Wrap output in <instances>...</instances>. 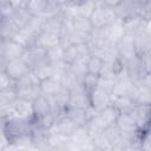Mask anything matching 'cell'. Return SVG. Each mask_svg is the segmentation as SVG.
Masks as SVG:
<instances>
[{
	"instance_id": "1",
	"label": "cell",
	"mask_w": 151,
	"mask_h": 151,
	"mask_svg": "<svg viewBox=\"0 0 151 151\" xmlns=\"http://www.w3.org/2000/svg\"><path fill=\"white\" fill-rule=\"evenodd\" d=\"M34 130V122L19 118L2 119V133L9 145L25 147L31 145V134Z\"/></svg>"
},
{
	"instance_id": "2",
	"label": "cell",
	"mask_w": 151,
	"mask_h": 151,
	"mask_svg": "<svg viewBox=\"0 0 151 151\" xmlns=\"http://www.w3.org/2000/svg\"><path fill=\"white\" fill-rule=\"evenodd\" d=\"M117 19L114 9L106 6L104 1H97V6L90 17L91 24L96 29H103Z\"/></svg>"
},
{
	"instance_id": "3",
	"label": "cell",
	"mask_w": 151,
	"mask_h": 151,
	"mask_svg": "<svg viewBox=\"0 0 151 151\" xmlns=\"http://www.w3.org/2000/svg\"><path fill=\"white\" fill-rule=\"evenodd\" d=\"M144 0H124L119 1L114 8V13L117 18L122 21L129 20L131 18L140 17L142 7Z\"/></svg>"
},
{
	"instance_id": "4",
	"label": "cell",
	"mask_w": 151,
	"mask_h": 151,
	"mask_svg": "<svg viewBox=\"0 0 151 151\" xmlns=\"http://www.w3.org/2000/svg\"><path fill=\"white\" fill-rule=\"evenodd\" d=\"M21 58L32 71H34V70L48 64L47 51H45V50H42L40 47H37V46L26 48Z\"/></svg>"
},
{
	"instance_id": "5",
	"label": "cell",
	"mask_w": 151,
	"mask_h": 151,
	"mask_svg": "<svg viewBox=\"0 0 151 151\" xmlns=\"http://www.w3.org/2000/svg\"><path fill=\"white\" fill-rule=\"evenodd\" d=\"M25 48L14 40H1L0 44V57H1V67L9 60L19 59L22 57Z\"/></svg>"
},
{
	"instance_id": "6",
	"label": "cell",
	"mask_w": 151,
	"mask_h": 151,
	"mask_svg": "<svg viewBox=\"0 0 151 151\" xmlns=\"http://www.w3.org/2000/svg\"><path fill=\"white\" fill-rule=\"evenodd\" d=\"M8 118H19L28 122H34L35 118L33 111V103L17 98L12 104V112Z\"/></svg>"
},
{
	"instance_id": "7",
	"label": "cell",
	"mask_w": 151,
	"mask_h": 151,
	"mask_svg": "<svg viewBox=\"0 0 151 151\" xmlns=\"http://www.w3.org/2000/svg\"><path fill=\"white\" fill-rule=\"evenodd\" d=\"M116 125L125 138H139L140 136L137 123L131 116V113H120Z\"/></svg>"
},
{
	"instance_id": "8",
	"label": "cell",
	"mask_w": 151,
	"mask_h": 151,
	"mask_svg": "<svg viewBox=\"0 0 151 151\" xmlns=\"http://www.w3.org/2000/svg\"><path fill=\"white\" fill-rule=\"evenodd\" d=\"M136 87V84L130 79L127 76V72L125 67L118 73L117 79H116V85L112 96L113 97H124V96H132L133 90Z\"/></svg>"
},
{
	"instance_id": "9",
	"label": "cell",
	"mask_w": 151,
	"mask_h": 151,
	"mask_svg": "<svg viewBox=\"0 0 151 151\" xmlns=\"http://www.w3.org/2000/svg\"><path fill=\"white\" fill-rule=\"evenodd\" d=\"M131 116L137 123L139 132L151 130V105H138L131 112Z\"/></svg>"
},
{
	"instance_id": "10",
	"label": "cell",
	"mask_w": 151,
	"mask_h": 151,
	"mask_svg": "<svg viewBox=\"0 0 151 151\" xmlns=\"http://www.w3.org/2000/svg\"><path fill=\"white\" fill-rule=\"evenodd\" d=\"M1 71H5L14 81H17L21 79L24 76H26L27 73H29L32 70L27 66V64L22 60V58H19V59L7 61L1 67Z\"/></svg>"
},
{
	"instance_id": "11",
	"label": "cell",
	"mask_w": 151,
	"mask_h": 151,
	"mask_svg": "<svg viewBox=\"0 0 151 151\" xmlns=\"http://www.w3.org/2000/svg\"><path fill=\"white\" fill-rule=\"evenodd\" d=\"M119 116H120V112L113 105H110L109 107L98 112L97 116L93 118V120L99 127L105 130V129H107L112 125H116Z\"/></svg>"
},
{
	"instance_id": "12",
	"label": "cell",
	"mask_w": 151,
	"mask_h": 151,
	"mask_svg": "<svg viewBox=\"0 0 151 151\" xmlns=\"http://www.w3.org/2000/svg\"><path fill=\"white\" fill-rule=\"evenodd\" d=\"M133 44L134 51L137 57H142L149 52H151V35L146 31L145 26L142 27L134 35H133Z\"/></svg>"
},
{
	"instance_id": "13",
	"label": "cell",
	"mask_w": 151,
	"mask_h": 151,
	"mask_svg": "<svg viewBox=\"0 0 151 151\" xmlns=\"http://www.w3.org/2000/svg\"><path fill=\"white\" fill-rule=\"evenodd\" d=\"M104 32H105L106 41L113 46H117L126 34L125 28H124V22L119 19L114 20L112 24H110L107 27H105Z\"/></svg>"
},
{
	"instance_id": "14",
	"label": "cell",
	"mask_w": 151,
	"mask_h": 151,
	"mask_svg": "<svg viewBox=\"0 0 151 151\" xmlns=\"http://www.w3.org/2000/svg\"><path fill=\"white\" fill-rule=\"evenodd\" d=\"M88 98H90L91 106L97 112H100L104 109H106L110 105H112V96L106 93L105 91L100 90L99 87H97L94 91H92L88 94Z\"/></svg>"
},
{
	"instance_id": "15",
	"label": "cell",
	"mask_w": 151,
	"mask_h": 151,
	"mask_svg": "<svg viewBox=\"0 0 151 151\" xmlns=\"http://www.w3.org/2000/svg\"><path fill=\"white\" fill-rule=\"evenodd\" d=\"M48 137H50V130L41 129L34 125V130L31 134L32 146L38 151H51L48 144Z\"/></svg>"
},
{
	"instance_id": "16",
	"label": "cell",
	"mask_w": 151,
	"mask_h": 151,
	"mask_svg": "<svg viewBox=\"0 0 151 151\" xmlns=\"http://www.w3.org/2000/svg\"><path fill=\"white\" fill-rule=\"evenodd\" d=\"M78 127H79V126H78L71 118H68L66 114L61 113V114L58 117V119H57L54 126H53L51 130H53V131H55V132H58V133H60V134H63V136L71 137V136L78 130Z\"/></svg>"
},
{
	"instance_id": "17",
	"label": "cell",
	"mask_w": 151,
	"mask_h": 151,
	"mask_svg": "<svg viewBox=\"0 0 151 151\" xmlns=\"http://www.w3.org/2000/svg\"><path fill=\"white\" fill-rule=\"evenodd\" d=\"M70 140H71V143H72V145H73L76 151H80V150L93 147L92 139H91V137L87 133L85 127H78V130L70 137Z\"/></svg>"
},
{
	"instance_id": "18",
	"label": "cell",
	"mask_w": 151,
	"mask_h": 151,
	"mask_svg": "<svg viewBox=\"0 0 151 151\" xmlns=\"http://www.w3.org/2000/svg\"><path fill=\"white\" fill-rule=\"evenodd\" d=\"M117 50H118V54L119 58L122 59L123 63L137 57L136 55V51H134V44H133V35L131 34H125V37L123 38V40L117 45Z\"/></svg>"
},
{
	"instance_id": "19",
	"label": "cell",
	"mask_w": 151,
	"mask_h": 151,
	"mask_svg": "<svg viewBox=\"0 0 151 151\" xmlns=\"http://www.w3.org/2000/svg\"><path fill=\"white\" fill-rule=\"evenodd\" d=\"M20 27L18 24L9 17V18H1L0 19V37L1 40H13L17 34L20 32Z\"/></svg>"
},
{
	"instance_id": "20",
	"label": "cell",
	"mask_w": 151,
	"mask_h": 151,
	"mask_svg": "<svg viewBox=\"0 0 151 151\" xmlns=\"http://www.w3.org/2000/svg\"><path fill=\"white\" fill-rule=\"evenodd\" d=\"M124 67L127 72V76L130 77V79L136 84L138 85L142 77H143V73H142V68H140V59L139 57H134L127 61L124 63Z\"/></svg>"
},
{
	"instance_id": "21",
	"label": "cell",
	"mask_w": 151,
	"mask_h": 151,
	"mask_svg": "<svg viewBox=\"0 0 151 151\" xmlns=\"http://www.w3.org/2000/svg\"><path fill=\"white\" fill-rule=\"evenodd\" d=\"M60 45V37L58 34H53V33H47V32H41L35 40V46L40 47L45 51Z\"/></svg>"
},
{
	"instance_id": "22",
	"label": "cell",
	"mask_w": 151,
	"mask_h": 151,
	"mask_svg": "<svg viewBox=\"0 0 151 151\" xmlns=\"http://www.w3.org/2000/svg\"><path fill=\"white\" fill-rule=\"evenodd\" d=\"M33 111H34V120L40 119L50 113H52V107L50 104V100L46 96H40L38 99L33 101ZM54 113V112H53Z\"/></svg>"
},
{
	"instance_id": "23",
	"label": "cell",
	"mask_w": 151,
	"mask_h": 151,
	"mask_svg": "<svg viewBox=\"0 0 151 151\" xmlns=\"http://www.w3.org/2000/svg\"><path fill=\"white\" fill-rule=\"evenodd\" d=\"M15 91H17V98L26 100V101H31V103H33L35 99H38L41 96L40 85L15 87Z\"/></svg>"
},
{
	"instance_id": "24",
	"label": "cell",
	"mask_w": 151,
	"mask_h": 151,
	"mask_svg": "<svg viewBox=\"0 0 151 151\" xmlns=\"http://www.w3.org/2000/svg\"><path fill=\"white\" fill-rule=\"evenodd\" d=\"M91 106L90 104V98L86 92H77V93H71L68 104L66 109H80V110H87Z\"/></svg>"
},
{
	"instance_id": "25",
	"label": "cell",
	"mask_w": 151,
	"mask_h": 151,
	"mask_svg": "<svg viewBox=\"0 0 151 151\" xmlns=\"http://www.w3.org/2000/svg\"><path fill=\"white\" fill-rule=\"evenodd\" d=\"M131 97L137 106L138 105H151V90L145 87L142 84L136 85Z\"/></svg>"
},
{
	"instance_id": "26",
	"label": "cell",
	"mask_w": 151,
	"mask_h": 151,
	"mask_svg": "<svg viewBox=\"0 0 151 151\" xmlns=\"http://www.w3.org/2000/svg\"><path fill=\"white\" fill-rule=\"evenodd\" d=\"M112 105L120 113H131L133 111V109L137 106L131 96H124V97H113L112 96Z\"/></svg>"
},
{
	"instance_id": "27",
	"label": "cell",
	"mask_w": 151,
	"mask_h": 151,
	"mask_svg": "<svg viewBox=\"0 0 151 151\" xmlns=\"http://www.w3.org/2000/svg\"><path fill=\"white\" fill-rule=\"evenodd\" d=\"M68 118H71L79 127H85L87 123L90 122L88 114L86 110H80V109H66L64 112Z\"/></svg>"
},
{
	"instance_id": "28",
	"label": "cell",
	"mask_w": 151,
	"mask_h": 151,
	"mask_svg": "<svg viewBox=\"0 0 151 151\" xmlns=\"http://www.w3.org/2000/svg\"><path fill=\"white\" fill-rule=\"evenodd\" d=\"M63 25H64V13L58 15V17H53V18L46 19L45 24H44V27H42V32L58 34L60 37V32L63 29Z\"/></svg>"
},
{
	"instance_id": "29",
	"label": "cell",
	"mask_w": 151,
	"mask_h": 151,
	"mask_svg": "<svg viewBox=\"0 0 151 151\" xmlns=\"http://www.w3.org/2000/svg\"><path fill=\"white\" fill-rule=\"evenodd\" d=\"M37 37L34 33H32L31 31H28L27 28H21L20 32L17 34V37L13 39L14 41H17L19 45H21L25 50L35 46V40Z\"/></svg>"
},
{
	"instance_id": "30",
	"label": "cell",
	"mask_w": 151,
	"mask_h": 151,
	"mask_svg": "<svg viewBox=\"0 0 151 151\" xmlns=\"http://www.w3.org/2000/svg\"><path fill=\"white\" fill-rule=\"evenodd\" d=\"M91 139H92L93 147L97 151H107V150L112 149V145L105 133V130H100V131L96 132L94 134L91 136Z\"/></svg>"
},
{
	"instance_id": "31",
	"label": "cell",
	"mask_w": 151,
	"mask_h": 151,
	"mask_svg": "<svg viewBox=\"0 0 151 151\" xmlns=\"http://www.w3.org/2000/svg\"><path fill=\"white\" fill-rule=\"evenodd\" d=\"M61 88V83L55 80V79H45L40 83V90H41V94L46 96V97H53L55 96Z\"/></svg>"
},
{
	"instance_id": "32",
	"label": "cell",
	"mask_w": 151,
	"mask_h": 151,
	"mask_svg": "<svg viewBox=\"0 0 151 151\" xmlns=\"http://www.w3.org/2000/svg\"><path fill=\"white\" fill-rule=\"evenodd\" d=\"M72 25L74 31L84 34H91L94 29L90 18H85V17H74L72 19Z\"/></svg>"
},
{
	"instance_id": "33",
	"label": "cell",
	"mask_w": 151,
	"mask_h": 151,
	"mask_svg": "<svg viewBox=\"0 0 151 151\" xmlns=\"http://www.w3.org/2000/svg\"><path fill=\"white\" fill-rule=\"evenodd\" d=\"M47 6V0H29L27 1L26 9L32 17H42Z\"/></svg>"
},
{
	"instance_id": "34",
	"label": "cell",
	"mask_w": 151,
	"mask_h": 151,
	"mask_svg": "<svg viewBox=\"0 0 151 151\" xmlns=\"http://www.w3.org/2000/svg\"><path fill=\"white\" fill-rule=\"evenodd\" d=\"M123 22H124L125 33H126V34H131V35H134L142 27L145 26V21H144L140 17L131 18V19L125 20V21H123Z\"/></svg>"
},
{
	"instance_id": "35",
	"label": "cell",
	"mask_w": 151,
	"mask_h": 151,
	"mask_svg": "<svg viewBox=\"0 0 151 151\" xmlns=\"http://www.w3.org/2000/svg\"><path fill=\"white\" fill-rule=\"evenodd\" d=\"M105 133H106V136H107L112 146H114V147L122 146L123 134H122V132H120V130L118 129L117 125H112V126L105 129Z\"/></svg>"
},
{
	"instance_id": "36",
	"label": "cell",
	"mask_w": 151,
	"mask_h": 151,
	"mask_svg": "<svg viewBox=\"0 0 151 151\" xmlns=\"http://www.w3.org/2000/svg\"><path fill=\"white\" fill-rule=\"evenodd\" d=\"M41 80L38 78V76L31 71L29 73H27L26 76H24L21 79L15 81V86L14 87H22V86H37L40 85Z\"/></svg>"
},
{
	"instance_id": "37",
	"label": "cell",
	"mask_w": 151,
	"mask_h": 151,
	"mask_svg": "<svg viewBox=\"0 0 151 151\" xmlns=\"http://www.w3.org/2000/svg\"><path fill=\"white\" fill-rule=\"evenodd\" d=\"M11 18L18 24V26H19L20 28H25V27L27 26V24L29 22L32 15L27 12L26 8H24V9H18V11H15Z\"/></svg>"
},
{
	"instance_id": "38",
	"label": "cell",
	"mask_w": 151,
	"mask_h": 151,
	"mask_svg": "<svg viewBox=\"0 0 151 151\" xmlns=\"http://www.w3.org/2000/svg\"><path fill=\"white\" fill-rule=\"evenodd\" d=\"M98 83H99V76L87 73L83 79V88L87 94H90L92 91H94L98 87Z\"/></svg>"
},
{
	"instance_id": "39",
	"label": "cell",
	"mask_w": 151,
	"mask_h": 151,
	"mask_svg": "<svg viewBox=\"0 0 151 151\" xmlns=\"http://www.w3.org/2000/svg\"><path fill=\"white\" fill-rule=\"evenodd\" d=\"M45 20L46 19L44 17H32L29 22L27 24V26L25 28H27L28 31H31L35 35H39L42 32V27H44Z\"/></svg>"
},
{
	"instance_id": "40",
	"label": "cell",
	"mask_w": 151,
	"mask_h": 151,
	"mask_svg": "<svg viewBox=\"0 0 151 151\" xmlns=\"http://www.w3.org/2000/svg\"><path fill=\"white\" fill-rule=\"evenodd\" d=\"M53 97L55 98V101H57L59 109L61 110V112H64L66 110V107H67V104H68V100H70V97H71V92L61 86L60 91Z\"/></svg>"
},
{
	"instance_id": "41",
	"label": "cell",
	"mask_w": 151,
	"mask_h": 151,
	"mask_svg": "<svg viewBox=\"0 0 151 151\" xmlns=\"http://www.w3.org/2000/svg\"><path fill=\"white\" fill-rule=\"evenodd\" d=\"M103 66H104V61L100 58L94 57V55L90 57V59L87 61V71H88V73L99 76L100 72H101Z\"/></svg>"
},
{
	"instance_id": "42",
	"label": "cell",
	"mask_w": 151,
	"mask_h": 151,
	"mask_svg": "<svg viewBox=\"0 0 151 151\" xmlns=\"http://www.w3.org/2000/svg\"><path fill=\"white\" fill-rule=\"evenodd\" d=\"M64 52H65V48L61 45H58V46H54L47 50L48 63H55L59 60H64Z\"/></svg>"
},
{
	"instance_id": "43",
	"label": "cell",
	"mask_w": 151,
	"mask_h": 151,
	"mask_svg": "<svg viewBox=\"0 0 151 151\" xmlns=\"http://www.w3.org/2000/svg\"><path fill=\"white\" fill-rule=\"evenodd\" d=\"M33 72H34V73L38 76V78L42 81V80H45V79L52 78V77L54 76L55 70H54V68L52 67V65L48 63V64H46V65H44V66H41V67L34 70Z\"/></svg>"
},
{
	"instance_id": "44",
	"label": "cell",
	"mask_w": 151,
	"mask_h": 151,
	"mask_svg": "<svg viewBox=\"0 0 151 151\" xmlns=\"http://www.w3.org/2000/svg\"><path fill=\"white\" fill-rule=\"evenodd\" d=\"M17 99L15 87L0 91V104H11Z\"/></svg>"
},
{
	"instance_id": "45",
	"label": "cell",
	"mask_w": 151,
	"mask_h": 151,
	"mask_svg": "<svg viewBox=\"0 0 151 151\" xmlns=\"http://www.w3.org/2000/svg\"><path fill=\"white\" fill-rule=\"evenodd\" d=\"M15 12L12 1L9 0H1L0 1V18H9Z\"/></svg>"
},
{
	"instance_id": "46",
	"label": "cell",
	"mask_w": 151,
	"mask_h": 151,
	"mask_svg": "<svg viewBox=\"0 0 151 151\" xmlns=\"http://www.w3.org/2000/svg\"><path fill=\"white\" fill-rule=\"evenodd\" d=\"M138 145H139L140 150L151 151V130H147V131L140 133Z\"/></svg>"
},
{
	"instance_id": "47",
	"label": "cell",
	"mask_w": 151,
	"mask_h": 151,
	"mask_svg": "<svg viewBox=\"0 0 151 151\" xmlns=\"http://www.w3.org/2000/svg\"><path fill=\"white\" fill-rule=\"evenodd\" d=\"M77 59H78V54H77L76 45H72V46H68L67 48H65V52H64V60H65V63H66L68 66L72 65Z\"/></svg>"
},
{
	"instance_id": "48",
	"label": "cell",
	"mask_w": 151,
	"mask_h": 151,
	"mask_svg": "<svg viewBox=\"0 0 151 151\" xmlns=\"http://www.w3.org/2000/svg\"><path fill=\"white\" fill-rule=\"evenodd\" d=\"M14 86H15V81L5 71H1L0 72V91L12 88Z\"/></svg>"
},
{
	"instance_id": "49",
	"label": "cell",
	"mask_w": 151,
	"mask_h": 151,
	"mask_svg": "<svg viewBox=\"0 0 151 151\" xmlns=\"http://www.w3.org/2000/svg\"><path fill=\"white\" fill-rule=\"evenodd\" d=\"M114 85H116V80H110V79H104L99 77V83H98V87L103 91H105L106 93L111 94L113 93L114 90Z\"/></svg>"
},
{
	"instance_id": "50",
	"label": "cell",
	"mask_w": 151,
	"mask_h": 151,
	"mask_svg": "<svg viewBox=\"0 0 151 151\" xmlns=\"http://www.w3.org/2000/svg\"><path fill=\"white\" fill-rule=\"evenodd\" d=\"M139 59H140V68L143 76L146 73H151V52L142 55Z\"/></svg>"
},
{
	"instance_id": "51",
	"label": "cell",
	"mask_w": 151,
	"mask_h": 151,
	"mask_svg": "<svg viewBox=\"0 0 151 151\" xmlns=\"http://www.w3.org/2000/svg\"><path fill=\"white\" fill-rule=\"evenodd\" d=\"M139 84H142V85H144L145 87H147V88L151 90V73H146V74H144V76L142 77Z\"/></svg>"
},
{
	"instance_id": "52",
	"label": "cell",
	"mask_w": 151,
	"mask_h": 151,
	"mask_svg": "<svg viewBox=\"0 0 151 151\" xmlns=\"http://www.w3.org/2000/svg\"><path fill=\"white\" fill-rule=\"evenodd\" d=\"M139 145L138 144H130V145H123L120 147V151H138Z\"/></svg>"
},
{
	"instance_id": "53",
	"label": "cell",
	"mask_w": 151,
	"mask_h": 151,
	"mask_svg": "<svg viewBox=\"0 0 151 151\" xmlns=\"http://www.w3.org/2000/svg\"><path fill=\"white\" fill-rule=\"evenodd\" d=\"M145 28H146V31L150 33V35H151V21H146L145 22Z\"/></svg>"
},
{
	"instance_id": "54",
	"label": "cell",
	"mask_w": 151,
	"mask_h": 151,
	"mask_svg": "<svg viewBox=\"0 0 151 151\" xmlns=\"http://www.w3.org/2000/svg\"><path fill=\"white\" fill-rule=\"evenodd\" d=\"M17 151H31V150H28L27 146H25V147H19Z\"/></svg>"
},
{
	"instance_id": "55",
	"label": "cell",
	"mask_w": 151,
	"mask_h": 151,
	"mask_svg": "<svg viewBox=\"0 0 151 151\" xmlns=\"http://www.w3.org/2000/svg\"><path fill=\"white\" fill-rule=\"evenodd\" d=\"M80 151H97L94 147H90V149H85V150H80Z\"/></svg>"
},
{
	"instance_id": "56",
	"label": "cell",
	"mask_w": 151,
	"mask_h": 151,
	"mask_svg": "<svg viewBox=\"0 0 151 151\" xmlns=\"http://www.w3.org/2000/svg\"><path fill=\"white\" fill-rule=\"evenodd\" d=\"M138 151H144V150H140V149H139V150H138Z\"/></svg>"
}]
</instances>
